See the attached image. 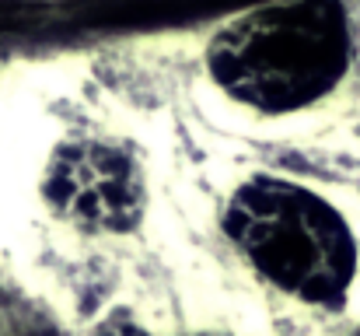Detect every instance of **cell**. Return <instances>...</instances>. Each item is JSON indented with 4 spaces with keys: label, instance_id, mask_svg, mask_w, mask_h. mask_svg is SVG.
Masks as SVG:
<instances>
[{
    "label": "cell",
    "instance_id": "obj_2",
    "mask_svg": "<svg viewBox=\"0 0 360 336\" xmlns=\"http://www.w3.org/2000/svg\"><path fill=\"white\" fill-rule=\"evenodd\" d=\"M354 28L343 0H280L228 21L203 53L207 92L252 123L322 112L350 81Z\"/></svg>",
    "mask_w": 360,
    "mask_h": 336
},
{
    "label": "cell",
    "instance_id": "obj_1",
    "mask_svg": "<svg viewBox=\"0 0 360 336\" xmlns=\"http://www.w3.org/2000/svg\"><path fill=\"white\" fill-rule=\"evenodd\" d=\"M217 235L252 284L304 316H343L360 284V224L326 186L252 168L224 193Z\"/></svg>",
    "mask_w": 360,
    "mask_h": 336
},
{
    "label": "cell",
    "instance_id": "obj_4",
    "mask_svg": "<svg viewBox=\"0 0 360 336\" xmlns=\"http://www.w3.org/2000/svg\"><path fill=\"white\" fill-rule=\"evenodd\" d=\"M354 336H360V326H357V330H354Z\"/></svg>",
    "mask_w": 360,
    "mask_h": 336
},
{
    "label": "cell",
    "instance_id": "obj_3",
    "mask_svg": "<svg viewBox=\"0 0 360 336\" xmlns=\"http://www.w3.org/2000/svg\"><path fill=\"white\" fill-rule=\"evenodd\" d=\"M46 197L74 224L122 231L140 218L143 186L133 154L105 140L67 144L46 179Z\"/></svg>",
    "mask_w": 360,
    "mask_h": 336
}]
</instances>
